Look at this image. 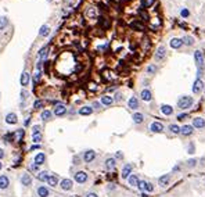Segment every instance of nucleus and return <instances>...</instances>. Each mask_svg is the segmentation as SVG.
Wrapping results in <instances>:
<instances>
[{"mask_svg": "<svg viewBox=\"0 0 205 197\" xmlns=\"http://www.w3.org/2000/svg\"><path fill=\"white\" fill-rule=\"evenodd\" d=\"M48 33H50V28H48V25H43L40 28V31H39V35L40 36H47Z\"/></svg>", "mask_w": 205, "mask_h": 197, "instance_id": "obj_33", "label": "nucleus"}, {"mask_svg": "<svg viewBox=\"0 0 205 197\" xmlns=\"http://www.w3.org/2000/svg\"><path fill=\"white\" fill-rule=\"evenodd\" d=\"M165 54H166V52H165V47H164V46H161V47L157 50V53H155V60H157V61L162 60V58L165 57Z\"/></svg>", "mask_w": 205, "mask_h": 197, "instance_id": "obj_24", "label": "nucleus"}, {"mask_svg": "<svg viewBox=\"0 0 205 197\" xmlns=\"http://www.w3.org/2000/svg\"><path fill=\"white\" fill-rule=\"evenodd\" d=\"M47 54H48V47L42 49V50H40V61H42V60H44V58L47 57Z\"/></svg>", "mask_w": 205, "mask_h": 197, "instance_id": "obj_39", "label": "nucleus"}, {"mask_svg": "<svg viewBox=\"0 0 205 197\" xmlns=\"http://www.w3.org/2000/svg\"><path fill=\"white\" fill-rule=\"evenodd\" d=\"M115 99H117V100H121L122 96H121V94H117V97H115Z\"/></svg>", "mask_w": 205, "mask_h": 197, "instance_id": "obj_61", "label": "nucleus"}, {"mask_svg": "<svg viewBox=\"0 0 205 197\" xmlns=\"http://www.w3.org/2000/svg\"><path fill=\"white\" fill-rule=\"evenodd\" d=\"M169 129H170V132H172V133H180V128H179L176 124L169 125Z\"/></svg>", "mask_w": 205, "mask_h": 197, "instance_id": "obj_37", "label": "nucleus"}, {"mask_svg": "<svg viewBox=\"0 0 205 197\" xmlns=\"http://www.w3.org/2000/svg\"><path fill=\"white\" fill-rule=\"evenodd\" d=\"M1 168H3V164H1V162H0V169H1Z\"/></svg>", "mask_w": 205, "mask_h": 197, "instance_id": "obj_62", "label": "nucleus"}, {"mask_svg": "<svg viewBox=\"0 0 205 197\" xmlns=\"http://www.w3.org/2000/svg\"><path fill=\"white\" fill-rule=\"evenodd\" d=\"M40 118L44 121V122H47V121H50V118H51V111H48V110H44L43 113H42Z\"/></svg>", "mask_w": 205, "mask_h": 197, "instance_id": "obj_31", "label": "nucleus"}, {"mask_svg": "<svg viewBox=\"0 0 205 197\" xmlns=\"http://www.w3.org/2000/svg\"><path fill=\"white\" fill-rule=\"evenodd\" d=\"M86 197H98L96 193H87L86 194Z\"/></svg>", "mask_w": 205, "mask_h": 197, "instance_id": "obj_54", "label": "nucleus"}, {"mask_svg": "<svg viewBox=\"0 0 205 197\" xmlns=\"http://www.w3.org/2000/svg\"><path fill=\"white\" fill-rule=\"evenodd\" d=\"M28 99V92L26 90H21V100H26Z\"/></svg>", "mask_w": 205, "mask_h": 197, "instance_id": "obj_47", "label": "nucleus"}, {"mask_svg": "<svg viewBox=\"0 0 205 197\" xmlns=\"http://www.w3.org/2000/svg\"><path fill=\"white\" fill-rule=\"evenodd\" d=\"M140 15L143 17V20H145V21L150 20V18H148V14H147V13H144V11H140Z\"/></svg>", "mask_w": 205, "mask_h": 197, "instance_id": "obj_52", "label": "nucleus"}, {"mask_svg": "<svg viewBox=\"0 0 205 197\" xmlns=\"http://www.w3.org/2000/svg\"><path fill=\"white\" fill-rule=\"evenodd\" d=\"M36 149H39V146H32V147H31V151H33V150H36Z\"/></svg>", "mask_w": 205, "mask_h": 197, "instance_id": "obj_60", "label": "nucleus"}, {"mask_svg": "<svg viewBox=\"0 0 205 197\" xmlns=\"http://www.w3.org/2000/svg\"><path fill=\"white\" fill-rule=\"evenodd\" d=\"M194 132V129L191 125H183V128H180V133L183 136H190Z\"/></svg>", "mask_w": 205, "mask_h": 197, "instance_id": "obj_15", "label": "nucleus"}, {"mask_svg": "<svg viewBox=\"0 0 205 197\" xmlns=\"http://www.w3.org/2000/svg\"><path fill=\"white\" fill-rule=\"evenodd\" d=\"M128 106H129V108L137 110V108H139V100H137L134 96L130 97V99H129V101H128Z\"/></svg>", "mask_w": 205, "mask_h": 197, "instance_id": "obj_22", "label": "nucleus"}, {"mask_svg": "<svg viewBox=\"0 0 205 197\" xmlns=\"http://www.w3.org/2000/svg\"><path fill=\"white\" fill-rule=\"evenodd\" d=\"M180 14H181V17H189V10H186V8H183V10H181L180 11Z\"/></svg>", "mask_w": 205, "mask_h": 197, "instance_id": "obj_51", "label": "nucleus"}, {"mask_svg": "<svg viewBox=\"0 0 205 197\" xmlns=\"http://www.w3.org/2000/svg\"><path fill=\"white\" fill-rule=\"evenodd\" d=\"M36 193L39 197H48L50 196V190H48V187H46V186H39L36 189Z\"/></svg>", "mask_w": 205, "mask_h": 197, "instance_id": "obj_11", "label": "nucleus"}, {"mask_svg": "<svg viewBox=\"0 0 205 197\" xmlns=\"http://www.w3.org/2000/svg\"><path fill=\"white\" fill-rule=\"evenodd\" d=\"M4 157V150L3 149H0V160Z\"/></svg>", "mask_w": 205, "mask_h": 197, "instance_id": "obj_58", "label": "nucleus"}, {"mask_svg": "<svg viewBox=\"0 0 205 197\" xmlns=\"http://www.w3.org/2000/svg\"><path fill=\"white\" fill-rule=\"evenodd\" d=\"M42 65H43V64H42V61H39V63L36 64V67H37V69H39V71L42 69Z\"/></svg>", "mask_w": 205, "mask_h": 197, "instance_id": "obj_56", "label": "nucleus"}, {"mask_svg": "<svg viewBox=\"0 0 205 197\" xmlns=\"http://www.w3.org/2000/svg\"><path fill=\"white\" fill-rule=\"evenodd\" d=\"M58 185H60V187L62 190H65V192H67V190H71V189H72V181H71V179H68V178L62 179V181H61Z\"/></svg>", "mask_w": 205, "mask_h": 197, "instance_id": "obj_7", "label": "nucleus"}, {"mask_svg": "<svg viewBox=\"0 0 205 197\" xmlns=\"http://www.w3.org/2000/svg\"><path fill=\"white\" fill-rule=\"evenodd\" d=\"M21 183H22V186H25V187H29V186L32 185V178H31V175H29V173H22Z\"/></svg>", "mask_w": 205, "mask_h": 197, "instance_id": "obj_8", "label": "nucleus"}, {"mask_svg": "<svg viewBox=\"0 0 205 197\" xmlns=\"http://www.w3.org/2000/svg\"><path fill=\"white\" fill-rule=\"evenodd\" d=\"M6 122H7L8 125H15L17 122H18L17 114H14V113H8L7 115H6Z\"/></svg>", "mask_w": 205, "mask_h": 197, "instance_id": "obj_12", "label": "nucleus"}, {"mask_svg": "<svg viewBox=\"0 0 205 197\" xmlns=\"http://www.w3.org/2000/svg\"><path fill=\"white\" fill-rule=\"evenodd\" d=\"M145 190H147V192H153V190H154L153 183H150V182H147V183H145Z\"/></svg>", "mask_w": 205, "mask_h": 197, "instance_id": "obj_45", "label": "nucleus"}, {"mask_svg": "<svg viewBox=\"0 0 205 197\" xmlns=\"http://www.w3.org/2000/svg\"><path fill=\"white\" fill-rule=\"evenodd\" d=\"M154 1H155V0H143V1H141V6H143L144 8L151 7V6L154 4Z\"/></svg>", "mask_w": 205, "mask_h": 197, "instance_id": "obj_38", "label": "nucleus"}, {"mask_svg": "<svg viewBox=\"0 0 205 197\" xmlns=\"http://www.w3.org/2000/svg\"><path fill=\"white\" fill-rule=\"evenodd\" d=\"M8 25V18L7 17H0V29H4Z\"/></svg>", "mask_w": 205, "mask_h": 197, "instance_id": "obj_35", "label": "nucleus"}, {"mask_svg": "<svg viewBox=\"0 0 205 197\" xmlns=\"http://www.w3.org/2000/svg\"><path fill=\"white\" fill-rule=\"evenodd\" d=\"M155 71H157V67H155V65H150L148 68H147V72L148 74H154Z\"/></svg>", "mask_w": 205, "mask_h": 197, "instance_id": "obj_46", "label": "nucleus"}, {"mask_svg": "<svg viewBox=\"0 0 205 197\" xmlns=\"http://www.w3.org/2000/svg\"><path fill=\"white\" fill-rule=\"evenodd\" d=\"M194 60H195V64H197V68H198V78L201 79V75L204 72V56H202V53L200 50L194 53Z\"/></svg>", "mask_w": 205, "mask_h": 197, "instance_id": "obj_1", "label": "nucleus"}, {"mask_svg": "<svg viewBox=\"0 0 205 197\" xmlns=\"http://www.w3.org/2000/svg\"><path fill=\"white\" fill-rule=\"evenodd\" d=\"M87 15L89 17H94L96 15V11H94L93 8H90V10H87Z\"/></svg>", "mask_w": 205, "mask_h": 197, "instance_id": "obj_53", "label": "nucleus"}, {"mask_svg": "<svg viewBox=\"0 0 205 197\" xmlns=\"http://www.w3.org/2000/svg\"><path fill=\"white\" fill-rule=\"evenodd\" d=\"M98 106H100V104H98L97 101H94V103H93V107H96V108H98Z\"/></svg>", "mask_w": 205, "mask_h": 197, "instance_id": "obj_59", "label": "nucleus"}, {"mask_svg": "<svg viewBox=\"0 0 205 197\" xmlns=\"http://www.w3.org/2000/svg\"><path fill=\"white\" fill-rule=\"evenodd\" d=\"M161 111H162V114H165V115H172L173 108L168 104H162L161 106Z\"/></svg>", "mask_w": 205, "mask_h": 197, "instance_id": "obj_27", "label": "nucleus"}, {"mask_svg": "<svg viewBox=\"0 0 205 197\" xmlns=\"http://www.w3.org/2000/svg\"><path fill=\"white\" fill-rule=\"evenodd\" d=\"M128 183L130 186H133V187H136L137 183H139V176L134 175V173H130V176L128 178Z\"/></svg>", "mask_w": 205, "mask_h": 197, "instance_id": "obj_23", "label": "nucleus"}, {"mask_svg": "<svg viewBox=\"0 0 205 197\" xmlns=\"http://www.w3.org/2000/svg\"><path fill=\"white\" fill-rule=\"evenodd\" d=\"M114 103V99L111 96H103L101 97V104L104 106H111Z\"/></svg>", "mask_w": 205, "mask_h": 197, "instance_id": "obj_30", "label": "nucleus"}, {"mask_svg": "<svg viewBox=\"0 0 205 197\" xmlns=\"http://www.w3.org/2000/svg\"><path fill=\"white\" fill-rule=\"evenodd\" d=\"M132 169H133V167H132V164H126L122 168V172H121V178L122 179H128L129 176H130V173H132Z\"/></svg>", "mask_w": 205, "mask_h": 197, "instance_id": "obj_5", "label": "nucleus"}, {"mask_svg": "<svg viewBox=\"0 0 205 197\" xmlns=\"http://www.w3.org/2000/svg\"><path fill=\"white\" fill-rule=\"evenodd\" d=\"M145 183H147L145 181H139V183H137V187H139L141 192H144V190H145Z\"/></svg>", "mask_w": 205, "mask_h": 197, "instance_id": "obj_42", "label": "nucleus"}, {"mask_svg": "<svg viewBox=\"0 0 205 197\" xmlns=\"http://www.w3.org/2000/svg\"><path fill=\"white\" fill-rule=\"evenodd\" d=\"M140 96H141V100H144V101H151V99H153V94H151V92H150L148 89H143Z\"/></svg>", "mask_w": 205, "mask_h": 197, "instance_id": "obj_16", "label": "nucleus"}, {"mask_svg": "<svg viewBox=\"0 0 205 197\" xmlns=\"http://www.w3.org/2000/svg\"><path fill=\"white\" fill-rule=\"evenodd\" d=\"M24 129H17L15 132H14V135H12V136L15 137V140H21V137L24 136Z\"/></svg>", "mask_w": 205, "mask_h": 197, "instance_id": "obj_34", "label": "nucleus"}, {"mask_svg": "<svg viewBox=\"0 0 205 197\" xmlns=\"http://www.w3.org/2000/svg\"><path fill=\"white\" fill-rule=\"evenodd\" d=\"M169 181H170V175H169V173H165V175H162V176L158 179V183H159L161 187H165V186L169 185Z\"/></svg>", "mask_w": 205, "mask_h": 197, "instance_id": "obj_13", "label": "nucleus"}, {"mask_svg": "<svg viewBox=\"0 0 205 197\" xmlns=\"http://www.w3.org/2000/svg\"><path fill=\"white\" fill-rule=\"evenodd\" d=\"M73 179H75V182H78V183H84V182L87 181V173L83 172V171H78V172L73 175Z\"/></svg>", "mask_w": 205, "mask_h": 197, "instance_id": "obj_3", "label": "nucleus"}, {"mask_svg": "<svg viewBox=\"0 0 205 197\" xmlns=\"http://www.w3.org/2000/svg\"><path fill=\"white\" fill-rule=\"evenodd\" d=\"M193 103H194V100L191 96H181L180 99L177 100V107L181 110H187L193 106Z\"/></svg>", "mask_w": 205, "mask_h": 197, "instance_id": "obj_2", "label": "nucleus"}, {"mask_svg": "<svg viewBox=\"0 0 205 197\" xmlns=\"http://www.w3.org/2000/svg\"><path fill=\"white\" fill-rule=\"evenodd\" d=\"M186 118H189L187 114H179V115H177V120L179 121H183V120H186Z\"/></svg>", "mask_w": 205, "mask_h": 197, "instance_id": "obj_49", "label": "nucleus"}, {"mask_svg": "<svg viewBox=\"0 0 205 197\" xmlns=\"http://www.w3.org/2000/svg\"><path fill=\"white\" fill-rule=\"evenodd\" d=\"M202 88H204V82H202L200 78H197V80H195L193 85V92L195 93V94H198V93L202 90Z\"/></svg>", "mask_w": 205, "mask_h": 197, "instance_id": "obj_10", "label": "nucleus"}, {"mask_svg": "<svg viewBox=\"0 0 205 197\" xmlns=\"http://www.w3.org/2000/svg\"><path fill=\"white\" fill-rule=\"evenodd\" d=\"M92 113H93V107H90V106H84V107L79 108V114L81 115H90Z\"/></svg>", "mask_w": 205, "mask_h": 197, "instance_id": "obj_25", "label": "nucleus"}, {"mask_svg": "<svg viewBox=\"0 0 205 197\" xmlns=\"http://www.w3.org/2000/svg\"><path fill=\"white\" fill-rule=\"evenodd\" d=\"M40 133V125H33L32 126V135H37Z\"/></svg>", "mask_w": 205, "mask_h": 197, "instance_id": "obj_43", "label": "nucleus"}, {"mask_svg": "<svg viewBox=\"0 0 205 197\" xmlns=\"http://www.w3.org/2000/svg\"><path fill=\"white\" fill-rule=\"evenodd\" d=\"M21 85L22 86H26V85L29 83V74L26 72V71H24V72L21 74Z\"/></svg>", "mask_w": 205, "mask_h": 197, "instance_id": "obj_26", "label": "nucleus"}, {"mask_svg": "<svg viewBox=\"0 0 205 197\" xmlns=\"http://www.w3.org/2000/svg\"><path fill=\"white\" fill-rule=\"evenodd\" d=\"M8 185H10V179H8V176H6V175H0V190L7 189Z\"/></svg>", "mask_w": 205, "mask_h": 197, "instance_id": "obj_14", "label": "nucleus"}, {"mask_svg": "<svg viewBox=\"0 0 205 197\" xmlns=\"http://www.w3.org/2000/svg\"><path fill=\"white\" fill-rule=\"evenodd\" d=\"M67 113V107L62 104H58L54 108V115H57V117H61V115H64V114Z\"/></svg>", "mask_w": 205, "mask_h": 197, "instance_id": "obj_17", "label": "nucleus"}, {"mask_svg": "<svg viewBox=\"0 0 205 197\" xmlns=\"http://www.w3.org/2000/svg\"><path fill=\"white\" fill-rule=\"evenodd\" d=\"M205 126V120L204 118H194L193 121V128H198V129H201Z\"/></svg>", "mask_w": 205, "mask_h": 197, "instance_id": "obj_20", "label": "nucleus"}, {"mask_svg": "<svg viewBox=\"0 0 205 197\" xmlns=\"http://www.w3.org/2000/svg\"><path fill=\"white\" fill-rule=\"evenodd\" d=\"M42 106H43V101H42V100H36V101H35V104H33V107H35V108H40Z\"/></svg>", "mask_w": 205, "mask_h": 197, "instance_id": "obj_48", "label": "nucleus"}, {"mask_svg": "<svg viewBox=\"0 0 205 197\" xmlns=\"http://www.w3.org/2000/svg\"><path fill=\"white\" fill-rule=\"evenodd\" d=\"M143 121H144V115H143V114H140V113L133 114V122H134V124H141Z\"/></svg>", "mask_w": 205, "mask_h": 197, "instance_id": "obj_29", "label": "nucleus"}, {"mask_svg": "<svg viewBox=\"0 0 205 197\" xmlns=\"http://www.w3.org/2000/svg\"><path fill=\"white\" fill-rule=\"evenodd\" d=\"M181 42H183L184 44H187V46H191V44L194 43V39L191 36H184L183 39H181Z\"/></svg>", "mask_w": 205, "mask_h": 197, "instance_id": "obj_36", "label": "nucleus"}, {"mask_svg": "<svg viewBox=\"0 0 205 197\" xmlns=\"http://www.w3.org/2000/svg\"><path fill=\"white\" fill-rule=\"evenodd\" d=\"M117 158H123V154H122L121 151H118V153H117Z\"/></svg>", "mask_w": 205, "mask_h": 197, "instance_id": "obj_57", "label": "nucleus"}, {"mask_svg": "<svg viewBox=\"0 0 205 197\" xmlns=\"http://www.w3.org/2000/svg\"><path fill=\"white\" fill-rule=\"evenodd\" d=\"M195 165H197V160H195V158H190V160L187 161V167H189V168H193Z\"/></svg>", "mask_w": 205, "mask_h": 197, "instance_id": "obj_40", "label": "nucleus"}, {"mask_svg": "<svg viewBox=\"0 0 205 197\" xmlns=\"http://www.w3.org/2000/svg\"><path fill=\"white\" fill-rule=\"evenodd\" d=\"M181 44H183V42H181V39H177V38H173V39L170 40V47H172V49H179V47H181Z\"/></svg>", "mask_w": 205, "mask_h": 197, "instance_id": "obj_28", "label": "nucleus"}, {"mask_svg": "<svg viewBox=\"0 0 205 197\" xmlns=\"http://www.w3.org/2000/svg\"><path fill=\"white\" fill-rule=\"evenodd\" d=\"M115 167H117V160L115 158H107L105 160V168L108 171H112Z\"/></svg>", "mask_w": 205, "mask_h": 197, "instance_id": "obj_18", "label": "nucleus"}, {"mask_svg": "<svg viewBox=\"0 0 205 197\" xmlns=\"http://www.w3.org/2000/svg\"><path fill=\"white\" fill-rule=\"evenodd\" d=\"M32 139H33V143H40L42 142V135L37 133V135H32Z\"/></svg>", "mask_w": 205, "mask_h": 197, "instance_id": "obj_41", "label": "nucleus"}, {"mask_svg": "<svg viewBox=\"0 0 205 197\" xmlns=\"http://www.w3.org/2000/svg\"><path fill=\"white\" fill-rule=\"evenodd\" d=\"M150 131L154 133H162L164 132V125L161 122H153L150 125Z\"/></svg>", "mask_w": 205, "mask_h": 197, "instance_id": "obj_6", "label": "nucleus"}, {"mask_svg": "<svg viewBox=\"0 0 205 197\" xmlns=\"http://www.w3.org/2000/svg\"><path fill=\"white\" fill-rule=\"evenodd\" d=\"M44 161H46V154H44V153H37L36 156H35L33 162L37 164V165H42V164H44Z\"/></svg>", "mask_w": 205, "mask_h": 197, "instance_id": "obj_19", "label": "nucleus"}, {"mask_svg": "<svg viewBox=\"0 0 205 197\" xmlns=\"http://www.w3.org/2000/svg\"><path fill=\"white\" fill-rule=\"evenodd\" d=\"M46 182H47V185L50 186V187H56V186H58V183H60V179H58V176H57L56 173H53V175H48Z\"/></svg>", "mask_w": 205, "mask_h": 197, "instance_id": "obj_4", "label": "nucleus"}, {"mask_svg": "<svg viewBox=\"0 0 205 197\" xmlns=\"http://www.w3.org/2000/svg\"><path fill=\"white\" fill-rule=\"evenodd\" d=\"M130 27H132L133 29H136V31H144V25L140 24V22H137V21H134V22H132L130 24Z\"/></svg>", "mask_w": 205, "mask_h": 197, "instance_id": "obj_32", "label": "nucleus"}, {"mask_svg": "<svg viewBox=\"0 0 205 197\" xmlns=\"http://www.w3.org/2000/svg\"><path fill=\"white\" fill-rule=\"evenodd\" d=\"M94 158H96V151H93V150L84 151V154H83V161L84 162H92Z\"/></svg>", "mask_w": 205, "mask_h": 197, "instance_id": "obj_9", "label": "nucleus"}, {"mask_svg": "<svg viewBox=\"0 0 205 197\" xmlns=\"http://www.w3.org/2000/svg\"><path fill=\"white\" fill-rule=\"evenodd\" d=\"M50 173L47 172V171H39V172L36 173V179L37 181H40V182H46L47 181V178Z\"/></svg>", "mask_w": 205, "mask_h": 197, "instance_id": "obj_21", "label": "nucleus"}, {"mask_svg": "<svg viewBox=\"0 0 205 197\" xmlns=\"http://www.w3.org/2000/svg\"><path fill=\"white\" fill-rule=\"evenodd\" d=\"M189 153H194V146H193V145H190V147H189Z\"/></svg>", "mask_w": 205, "mask_h": 197, "instance_id": "obj_55", "label": "nucleus"}, {"mask_svg": "<svg viewBox=\"0 0 205 197\" xmlns=\"http://www.w3.org/2000/svg\"><path fill=\"white\" fill-rule=\"evenodd\" d=\"M29 169H32V171H39V165L37 164H31L29 165Z\"/></svg>", "mask_w": 205, "mask_h": 197, "instance_id": "obj_50", "label": "nucleus"}, {"mask_svg": "<svg viewBox=\"0 0 205 197\" xmlns=\"http://www.w3.org/2000/svg\"><path fill=\"white\" fill-rule=\"evenodd\" d=\"M40 77H42L40 71H37V72L35 74V77H33V83H37V82H39V80H40Z\"/></svg>", "mask_w": 205, "mask_h": 197, "instance_id": "obj_44", "label": "nucleus"}]
</instances>
